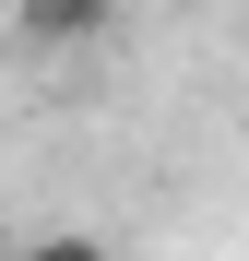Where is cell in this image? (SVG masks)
Wrapping results in <instances>:
<instances>
[{"label":"cell","instance_id":"obj_2","mask_svg":"<svg viewBox=\"0 0 249 261\" xmlns=\"http://www.w3.org/2000/svg\"><path fill=\"white\" fill-rule=\"evenodd\" d=\"M12 261H107V238H95V226H36Z\"/></svg>","mask_w":249,"mask_h":261},{"label":"cell","instance_id":"obj_1","mask_svg":"<svg viewBox=\"0 0 249 261\" xmlns=\"http://www.w3.org/2000/svg\"><path fill=\"white\" fill-rule=\"evenodd\" d=\"M131 0H12V36L24 48H107Z\"/></svg>","mask_w":249,"mask_h":261}]
</instances>
